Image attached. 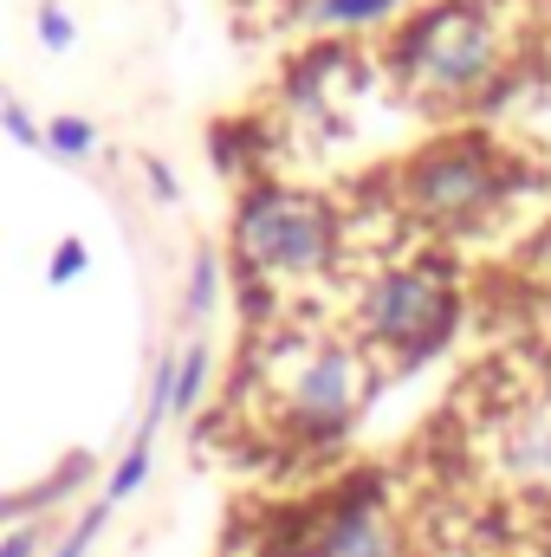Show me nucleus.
<instances>
[{
	"instance_id": "nucleus-5",
	"label": "nucleus",
	"mask_w": 551,
	"mask_h": 557,
	"mask_svg": "<svg viewBox=\"0 0 551 557\" xmlns=\"http://www.w3.org/2000/svg\"><path fill=\"white\" fill-rule=\"evenodd\" d=\"M364 389H370V376H364L357 350L318 337V344L298 350V363L273 383L279 428L292 441H344V428L364 409Z\"/></svg>"
},
{
	"instance_id": "nucleus-17",
	"label": "nucleus",
	"mask_w": 551,
	"mask_h": 557,
	"mask_svg": "<svg viewBox=\"0 0 551 557\" xmlns=\"http://www.w3.org/2000/svg\"><path fill=\"white\" fill-rule=\"evenodd\" d=\"M149 182H156V195H162V201H175V195H182V188H175V175H169V162H149Z\"/></svg>"
},
{
	"instance_id": "nucleus-15",
	"label": "nucleus",
	"mask_w": 551,
	"mask_h": 557,
	"mask_svg": "<svg viewBox=\"0 0 551 557\" xmlns=\"http://www.w3.org/2000/svg\"><path fill=\"white\" fill-rule=\"evenodd\" d=\"M0 124L13 131V143H26V149H46V124H33L13 98H0Z\"/></svg>"
},
{
	"instance_id": "nucleus-12",
	"label": "nucleus",
	"mask_w": 551,
	"mask_h": 557,
	"mask_svg": "<svg viewBox=\"0 0 551 557\" xmlns=\"http://www.w3.org/2000/svg\"><path fill=\"white\" fill-rule=\"evenodd\" d=\"M72 39H78L72 13H65L59 0H46V7H39V46H46V52H72Z\"/></svg>"
},
{
	"instance_id": "nucleus-14",
	"label": "nucleus",
	"mask_w": 551,
	"mask_h": 557,
	"mask_svg": "<svg viewBox=\"0 0 551 557\" xmlns=\"http://www.w3.org/2000/svg\"><path fill=\"white\" fill-rule=\"evenodd\" d=\"M91 267V253H85V240H65L59 253H52V267H46V285H72V278Z\"/></svg>"
},
{
	"instance_id": "nucleus-8",
	"label": "nucleus",
	"mask_w": 551,
	"mask_h": 557,
	"mask_svg": "<svg viewBox=\"0 0 551 557\" xmlns=\"http://www.w3.org/2000/svg\"><path fill=\"white\" fill-rule=\"evenodd\" d=\"M149 454H156V434H143L131 441V454L118 460V473H111V486H105V506H124V499H137L143 480H149Z\"/></svg>"
},
{
	"instance_id": "nucleus-3",
	"label": "nucleus",
	"mask_w": 551,
	"mask_h": 557,
	"mask_svg": "<svg viewBox=\"0 0 551 557\" xmlns=\"http://www.w3.org/2000/svg\"><path fill=\"white\" fill-rule=\"evenodd\" d=\"M390 59L421 98H474L500 72V26L480 0H441L396 33Z\"/></svg>"
},
{
	"instance_id": "nucleus-9",
	"label": "nucleus",
	"mask_w": 551,
	"mask_h": 557,
	"mask_svg": "<svg viewBox=\"0 0 551 557\" xmlns=\"http://www.w3.org/2000/svg\"><path fill=\"white\" fill-rule=\"evenodd\" d=\"M215 298H221V253H215V247H195V267H188V298H182V311H188V318H208V311H215Z\"/></svg>"
},
{
	"instance_id": "nucleus-4",
	"label": "nucleus",
	"mask_w": 551,
	"mask_h": 557,
	"mask_svg": "<svg viewBox=\"0 0 551 557\" xmlns=\"http://www.w3.org/2000/svg\"><path fill=\"white\" fill-rule=\"evenodd\" d=\"M454 285L441 267H383L357 292V331L377 350H396V363H421L454 331Z\"/></svg>"
},
{
	"instance_id": "nucleus-6",
	"label": "nucleus",
	"mask_w": 551,
	"mask_h": 557,
	"mask_svg": "<svg viewBox=\"0 0 551 557\" xmlns=\"http://www.w3.org/2000/svg\"><path fill=\"white\" fill-rule=\"evenodd\" d=\"M292 557H403L396 532L383 525V493L364 486H338V499L311 506V519L298 525Z\"/></svg>"
},
{
	"instance_id": "nucleus-11",
	"label": "nucleus",
	"mask_w": 551,
	"mask_h": 557,
	"mask_svg": "<svg viewBox=\"0 0 551 557\" xmlns=\"http://www.w3.org/2000/svg\"><path fill=\"white\" fill-rule=\"evenodd\" d=\"M46 149H52V156H91V149H98V124L59 111V117H46Z\"/></svg>"
},
{
	"instance_id": "nucleus-10",
	"label": "nucleus",
	"mask_w": 551,
	"mask_h": 557,
	"mask_svg": "<svg viewBox=\"0 0 551 557\" xmlns=\"http://www.w3.org/2000/svg\"><path fill=\"white\" fill-rule=\"evenodd\" d=\"M201 389H208V344H188V350L175 357V396H169V416H188V409L201 403Z\"/></svg>"
},
{
	"instance_id": "nucleus-7",
	"label": "nucleus",
	"mask_w": 551,
	"mask_h": 557,
	"mask_svg": "<svg viewBox=\"0 0 551 557\" xmlns=\"http://www.w3.org/2000/svg\"><path fill=\"white\" fill-rule=\"evenodd\" d=\"M390 13H396V0H311V26H325V33H357Z\"/></svg>"
},
{
	"instance_id": "nucleus-13",
	"label": "nucleus",
	"mask_w": 551,
	"mask_h": 557,
	"mask_svg": "<svg viewBox=\"0 0 551 557\" xmlns=\"http://www.w3.org/2000/svg\"><path fill=\"white\" fill-rule=\"evenodd\" d=\"M105 519H111V506H91V512H85V519H78V525L52 545V557H85V552H91V539L105 532Z\"/></svg>"
},
{
	"instance_id": "nucleus-16",
	"label": "nucleus",
	"mask_w": 551,
	"mask_h": 557,
	"mask_svg": "<svg viewBox=\"0 0 551 557\" xmlns=\"http://www.w3.org/2000/svg\"><path fill=\"white\" fill-rule=\"evenodd\" d=\"M0 557H39V532H33V525L7 532V539H0Z\"/></svg>"
},
{
	"instance_id": "nucleus-1",
	"label": "nucleus",
	"mask_w": 551,
	"mask_h": 557,
	"mask_svg": "<svg viewBox=\"0 0 551 557\" xmlns=\"http://www.w3.org/2000/svg\"><path fill=\"white\" fill-rule=\"evenodd\" d=\"M338 208L311 188H285V182H254L234 201V253L247 273V311H267L285 285L325 278L338 260Z\"/></svg>"
},
{
	"instance_id": "nucleus-2",
	"label": "nucleus",
	"mask_w": 551,
	"mask_h": 557,
	"mask_svg": "<svg viewBox=\"0 0 551 557\" xmlns=\"http://www.w3.org/2000/svg\"><path fill=\"white\" fill-rule=\"evenodd\" d=\"M396 195L421 227L461 234V227H480L513 195V162L487 137H441L403 162Z\"/></svg>"
}]
</instances>
